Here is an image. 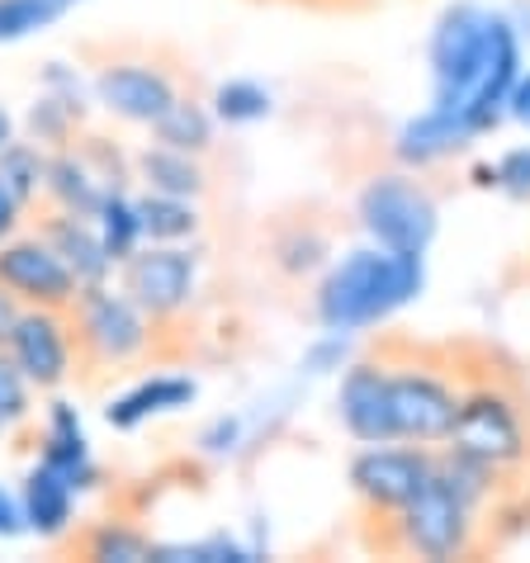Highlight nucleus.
I'll return each instance as SVG.
<instances>
[{"label": "nucleus", "instance_id": "4be33fe9", "mask_svg": "<svg viewBox=\"0 0 530 563\" xmlns=\"http://www.w3.org/2000/svg\"><path fill=\"white\" fill-rule=\"evenodd\" d=\"M152 143L162 147H180V152H195V156H209L213 143H218V119L205 100L195 96H176V104L166 109V114L152 123Z\"/></svg>", "mask_w": 530, "mask_h": 563}, {"label": "nucleus", "instance_id": "b1692460", "mask_svg": "<svg viewBox=\"0 0 530 563\" xmlns=\"http://www.w3.org/2000/svg\"><path fill=\"white\" fill-rule=\"evenodd\" d=\"M209 109H213L218 129H256V123L275 114V96L261 81H252V76H232V81L213 86Z\"/></svg>", "mask_w": 530, "mask_h": 563}, {"label": "nucleus", "instance_id": "bb28decb", "mask_svg": "<svg viewBox=\"0 0 530 563\" xmlns=\"http://www.w3.org/2000/svg\"><path fill=\"white\" fill-rule=\"evenodd\" d=\"M43 180H48V147H38L34 137H10L0 152V185L29 209L38 205Z\"/></svg>", "mask_w": 530, "mask_h": 563}, {"label": "nucleus", "instance_id": "393cba45", "mask_svg": "<svg viewBox=\"0 0 530 563\" xmlns=\"http://www.w3.org/2000/svg\"><path fill=\"white\" fill-rule=\"evenodd\" d=\"M152 544L157 540L133 521H96V526H86L76 550L90 563H152Z\"/></svg>", "mask_w": 530, "mask_h": 563}, {"label": "nucleus", "instance_id": "f03ea898", "mask_svg": "<svg viewBox=\"0 0 530 563\" xmlns=\"http://www.w3.org/2000/svg\"><path fill=\"white\" fill-rule=\"evenodd\" d=\"M422 294H427V256L384 252L374 242H361L327 261V271L313 279L308 308H313V322L322 332L361 336L374 332V327H388Z\"/></svg>", "mask_w": 530, "mask_h": 563}, {"label": "nucleus", "instance_id": "c03bdc74", "mask_svg": "<svg viewBox=\"0 0 530 563\" xmlns=\"http://www.w3.org/2000/svg\"><path fill=\"white\" fill-rule=\"evenodd\" d=\"M67 5H76V0H67Z\"/></svg>", "mask_w": 530, "mask_h": 563}, {"label": "nucleus", "instance_id": "a211bd4d", "mask_svg": "<svg viewBox=\"0 0 530 563\" xmlns=\"http://www.w3.org/2000/svg\"><path fill=\"white\" fill-rule=\"evenodd\" d=\"M38 232L53 242V252L71 265V275L81 279V285H100V279L114 275V261H109L104 242H100L96 218H86V213H67V209H53V213L38 223Z\"/></svg>", "mask_w": 530, "mask_h": 563}, {"label": "nucleus", "instance_id": "72a5a7b5", "mask_svg": "<svg viewBox=\"0 0 530 563\" xmlns=\"http://www.w3.org/2000/svg\"><path fill=\"white\" fill-rule=\"evenodd\" d=\"M43 90L81 100V76H76V67H67V62H48V67H43Z\"/></svg>", "mask_w": 530, "mask_h": 563}, {"label": "nucleus", "instance_id": "c9c22d12", "mask_svg": "<svg viewBox=\"0 0 530 563\" xmlns=\"http://www.w3.org/2000/svg\"><path fill=\"white\" fill-rule=\"evenodd\" d=\"M507 119L517 123V129L530 133V67H521L517 86H511V96H507Z\"/></svg>", "mask_w": 530, "mask_h": 563}, {"label": "nucleus", "instance_id": "7ed1b4c3", "mask_svg": "<svg viewBox=\"0 0 530 563\" xmlns=\"http://www.w3.org/2000/svg\"><path fill=\"white\" fill-rule=\"evenodd\" d=\"M450 450L488 464L497 478L511 483L530 468V408L517 384L503 374H483V379L464 384L455 431H450Z\"/></svg>", "mask_w": 530, "mask_h": 563}, {"label": "nucleus", "instance_id": "f8f14e48", "mask_svg": "<svg viewBox=\"0 0 530 563\" xmlns=\"http://www.w3.org/2000/svg\"><path fill=\"white\" fill-rule=\"evenodd\" d=\"M0 289L14 294L20 308H71L81 279L43 232H14L0 242Z\"/></svg>", "mask_w": 530, "mask_h": 563}, {"label": "nucleus", "instance_id": "a19ab883", "mask_svg": "<svg viewBox=\"0 0 530 563\" xmlns=\"http://www.w3.org/2000/svg\"><path fill=\"white\" fill-rule=\"evenodd\" d=\"M511 24H517V34H521V38H530V0H526L521 10H511Z\"/></svg>", "mask_w": 530, "mask_h": 563}, {"label": "nucleus", "instance_id": "412c9836", "mask_svg": "<svg viewBox=\"0 0 530 563\" xmlns=\"http://www.w3.org/2000/svg\"><path fill=\"white\" fill-rule=\"evenodd\" d=\"M332 232L318 228V223H285L270 238V265L279 275L289 279V285H303V279H318L327 271V261H332Z\"/></svg>", "mask_w": 530, "mask_h": 563}, {"label": "nucleus", "instance_id": "f3484780", "mask_svg": "<svg viewBox=\"0 0 530 563\" xmlns=\"http://www.w3.org/2000/svg\"><path fill=\"white\" fill-rule=\"evenodd\" d=\"M195 398H199V384L190 374H147V379L129 384L123 394H114L104 402V421L114 431H137L157 417L185 412Z\"/></svg>", "mask_w": 530, "mask_h": 563}, {"label": "nucleus", "instance_id": "6e6552de", "mask_svg": "<svg viewBox=\"0 0 530 563\" xmlns=\"http://www.w3.org/2000/svg\"><path fill=\"white\" fill-rule=\"evenodd\" d=\"M119 289L147 312L152 322H180L205 289V265L190 242H143L119 265Z\"/></svg>", "mask_w": 530, "mask_h": 563}, {"label": "nucleus", "instance_id": "c85d7f7f", "mask_svg": "<svg viewBox=\"0 0 530 563\" xmlns=\"http://www.w3.org/2000/svg\"><path fill=\"white\" fill-rule=\"evenodd\" d=\"M71 5L67 0H0V48L53 29Z\"/></svg>", "mask_w": 530, "mask_h": 563}, {"label": "nucleus", "instance_id": "7c9ffc66", "mask_svg": "<svg viewBox=\"0 0 530 563\" xmlns=\"http://www.w3.org/2000/svg\"><path fill=\"white\" fill-rule=\"evenodd\" d=\"M497 195L511 205H530V143H517L497 156Z\"/></svg>", "mask_w": 530, "mask_h": 563}, {"label": "nucleus", "instance_id": "0eeeda50", "mask_svg": "<svg viewBox=\"0 0 530 563\" xmlns=\"http://www.w3.org/2000/svg\"><path fill=\"white\" fill-rule=\"evenodd\" d=\"M464 384L450 374V365L427 355L388 360V412H394V435L412 445L441 450L455 431Z\"/></svg>", "mask_w": 530, "mask_h": 563}, {"label": "nucleus", "instance_id": "4468645a", "mask_svg": "<svg viewBox=\"0 0 530 563\" xmlns=\"http://www.w3.org/2000/svg\"><path fill=\"white\" fill-rule=\"evenodd\" d=\"M474 143H478V133L464 123V114L427 104V109H417L412 119L398 123L388 152H394V166L427 176V170L455 162V156H464V152H474Z\"/></svg>", "mask_w": 530, "mask_h": 563}, {"label": "nucleus", "instance_id": "9b49d317", "mask_svg": "<svg viewBox=\"0 0 530 563\" xmlns=\"http://www.w3.org/2000/svg\"><path fill=\"white\" fill-rule=\"evenodd\" d=\"M90 96L109 119L133 123V129H152L180 96L176 71L152 57H114L104 62L90 81Z\"/></svg>", "mask_w": 530, "mask_h": 563}, {"label": "nucleus", "instance_id": "f704fd0d", "mask_svg": "<svg viewBox=\"0 0 530 563\" xmlns=\"http://www.w3.org/2000/svg\"><path fill=\"white\" fill-rule=\"evenodd\" d=\"M24 536V507H20V493H10L0 483V540H20Z\"/></svg>", "mask_w": 530, "mask_h": 563}, {"label": "nucleus", "instance_id": "58836bf2", "mask_svg": "<svg viewBox=\"0 0 530 563\" xmlns=\"http://www.w3.org/2000/svg\"><path fill=\"white\" fill-rule=\"evenodd\" d=\"M470 185H474V190H488V195H497V166H493V162H474V170H470Z\"/></svg>", "mask_w": 530, "mask_h": 563}, {"label": "nucleus", "instance_id": "ea45409f", "mask_svg": "<svg viewBox=\"0 0 530 563\" xmlns=\"http://www.w3.org/2000/svg\"><path fill=\"white\" fill-rule=\"evenodd\" d=\"M10 137H14V114H10L5 104H0V152H5V143H10Z\"/></svg>", "mask_w": 530, "mask_h": 563}, {"label": "nucleus", "instance_id": "e433bc0d", "mask_svg": "<svg viewBox=\"0 0 530 563\" xmlns=\"http://www.w3.org/2000/svg\"><path fill=\"white\" fill-rule=\"evenodd\" d=\"M20 223H24V205L5 190V185H0V242L14 238V232H20Z\"/></svg>", "mask_w": 530, "mask_h": 563}, {"label": "nucleus", "instance_id": "5701e85b", "mask_svg": "<svg viewBox=\"0 0 530 563\" xmlns=\"http://www.w3.org/2000/svg\"><path fill=\"white\" fill-rule=\"evenodd\" d=\"M137 199V218H143V242H195L205 218H199V199H180V195H133Z\"/></svg>", "mask_w": 530, "mask_h": 563}, {"label": "nucleus", "instance_id": "cd10ccee", "mask_svg": "<svg viewBox=\"0 0 530 563\" xmlns=\"http://www.w3.org/2000/svg\"><path fill=\"white\" fill-rule=\"evenodd\" d=\"M81 114H86V104H81V100L43 90V96L34 100V109L24 114V129H29V137H34L38 147L57 152V147H71L76 129H81Z\"/></svg>", "mask_w": 530, "mask_h": 563}, {"label": "nucleus", "instance_id": "2f4dec72", "mask_svg": "<svg viewBox=\"0 0 530 563\" xmlns=\"http://www.w3.org/2000/svg\"><path fill=\"white\" fill-rule=\"evenodd\" d=\"M351 336H341V332H322L313 346L303 351V360H299V369L303 374H313V379H327V374H341L351 365Z\"/></svg>", "mask_w": 530, "mask_h": 563}, {"label": "nucleus", "instance_id": "423d86ee", "mask_svg": "<svg viewBox=\"0 0 530 563\" xmlns=\"http://www.w3.org/2000/svg\"><path fill=\"white\" fill-rule=\"evenodd\" d=\"M67 318H71L76 351H81L86 369H104V374L133 369L157 346V322H152L114 279L81 285L76 303L67 308Z\"/></svg>", "mask_w": 530, "mask_h": 563}, {"label": "nucleus", "instance_id": "f257e3e1", "mask_svg": "<svg viewBox=\"0 0 530 563\" xmlns=\"http://www.w3.org/2000/svg\"><path fill=\"white\" fill-rule=\"evenodd\" d=\"M427 67L431 104L455 109L478 137H488L507 123V96L526 67V38L511 14L478 0H450L431 24Z\"/></svg>", "mask_w": 530, "mask_h": 563}, {"label": "nucleus", "instance_id": "20e7f679", "mask_svg": "<svg viewBox=\"0 0 530 563\" xmlns=\"http://www.w3.org/2000/svg\"><path fill=\"white\" fill-rule=\"evenodd\" d=\"M483 507H474L464 493H455L441 474L422 483L412 503H402L394 516H384V544L402 559H427V563H450L470 559L483 544Z\"/></svg>", "mask_w": 530, "mask_h": 563}, {"label": "nucleus", "instance_id": "4c0bfd02", "mask_svg": "<svg viewBox=\"0 0 530 563\" xmlns=\"http://www.w3.org/2000/svg\"><path fill=\"white\" fill-rule=\"evenodd\" d=\"M14 318H20V303H14V294L0 289V351H5V341H10Z\"/></svg>", "mask_w": 530, "mask_h": 563}, {"label": "nucleus", "instance_id": "1a4fd4ad", "mask_svg": "<svg viewBox=\"0 0 530 563\" xmlns=\"http://www.w3.org/2000/svg\"><path fill=\"white\" fill-rule=\"evenodd\" d=\"M431 474H435V450L412 445V441L361 445L346 460L351 497L365 507V516H374V521H384V516H394L402 503H412Z\"/></svg>", "mask_w": 530, "mask_h": 563}, {"label": "nucleus", "instance_id": "9d476101", "mask_svg": "<svg viewBox=\"0 0 530 563\" xmlns=\"http://www.w3.org/2000/svg\"><path fill=\"white\" fill-rule=\"evenodd\" d=\"M5 355L38 394H62L76 379V369H81V351H76L67 308H20L5 341Z\"/></svg>", "mask_w": 530, "mask_h": 563}, {"label": "nucleus", "instance_id": "a878e982", "mask_svg": "<svg viewBox=\"0 0 530 563\" xmlns=\"http://www.w3.org/2000/svg\"><path fill=\"white\" fill-rule=\"evenodd\" d=\"M90 218H96L100 242H104V252H109V261H114V271H119V265L129 261L137 246H143V218H137V199L129 190H109Z\"/></svg>", "mask_w": 530, "mask_h": 563}, {"label": "nucleus", "instance_id": "473e14b6", "mask_svg": "<svg viewBox=\"0 0 530 563\" xmlns=\"http://www.w3.org/2000/svg\"><path fill=\"white\" fill-rule=\"evenodd\" d=\"M242 435H246V421L242 417H218L213 427L199 435V450L213 455V460H223V455H232V450L242 445Z\"/></svg>", "mask_w": 530, "mask_h": 563}, {"label": "nucleus", "instance_id": "ddd939ff", "mask_svg": "<svg viewBox=\"0 0 530 563\" xmlns=\"http://www.w3.org/2000/svg\"><path fill=\"white\" fill-rule=\"evenodd\" d=\"M336 421L355 445H384L398 441L394 435V412H388V360H351L336 374Z\"/></svg>", "mask_w": 530, "mask_h": 563}, {"label": "nucleus", "instance_id": "6ab92c4d", "mask_svg": "<svg viewBox=\"0 0 530 563\" xmlns=\"http://www.w3.org/2000/svg\"><path fill=\"white\" fill-rule=\"evenodd\" d=\"M133 180L152 195H180V199H205V190H209L205 156L162 147V143H147L133 156Z\"/></svg>", "mask_w": 530, "mask_h": 563}, {"label": "nucleus", "instance_id": "37998d69", "mask_svg": "<svg viewBox=\"0 0 530 563\" xmlns=\"http://www.w3.org/2000/svg\"><path fill=\"white\" fill-rule=\"evenodd\" d=\"M0 441H5V431H0Z\"/></svg>", "mask_w": 530, "mask_h": 563}, {"label": "nucleus", "instance_id": "79ce46f5", "mask_svg": "<svg viewBox=\"0 0 530 563\" xmlns=\"http://www.w3.org/2000/svg\"><path fill=\"white\" fill-rule=\"evenodd\" d=\"M478 5H488V0H478Z\"/></svg>", "mask_w": 530, "mask_h": 563}, {"label": "nucleus", "instance_id": "aec40b11", "mask_svg": "<svg viewBox=\"0 0 530 563\" xmlns=\"http://www.w3.org/2000/svg\"><path fill=\"white\" fill-rule=\"evenodd\" d=\"M109 195V185L100 180V170L86 162L81 147H57L48 152V180H43V199L53 209H67V213H96L100 199Z\"/></svg>", "mask_w": 530, "mask_h": 563}, {"label": "nucleus", "instance_id": "c756f323", "mask_svg": "<svg viewBox=\"0 0 530 563\" xmlns=\"http://www.w3.org/2000/svg\"><path fill=\"white\" fill-rule=\"evenodd\" d=\"M34 398H38V388L24 379L20 369H14V360L0 351V431L14 435V431H24L29 421H34Z\"/></svg>", "mask_w": 530, "mask_h": 563}, {"label": "nucleus", "instance_id": "dca6fc26", "mask_svg": "<svg viewBox=\"0 0 530 563\" xmlns=\"http://www.w3.org/2000/svg\"><path fill=\"white\" fill-rule=\"evenodd\" d=\"M76 483L67 474H57L53 464L34 460V468L20 483V507H24V536L38 540H67L76 530Z\"/></svg>", "mask_w": 530, "mask_h": 563}, {"label": "nucleus", "instance_id": "2eb2a0df", "mask_svg": "<svg viewBox=\"0 0 530 563\" xmlns=\"http://www.w3.org/2000/svg\"><path fill=\"white\" fill-rule=\"evenodd\" d=\"M38 460L53 464L57 474H67L76 483V493H90L100 483V464L90 455V435L86 421L76 412V402L53 398L43 408V431H38Z\"/></svg>", "mask_w": 530, "mask_h": 563}, {"label": "nucleus", "instance_id": "39448f33", "mask_svg": "<svg viewBox=\"0 0 530 563\" xmlns=\"http://www.w3.org/2000/svg\"><path fill=\"white\" fill-rule=\"evenodd\" d=\"M355 228L384 252L427 256L441 238V199L417 170H374L355 190Z\"/></svg>", "mask_w": 530, "mask_h": 563}]
</instances>
